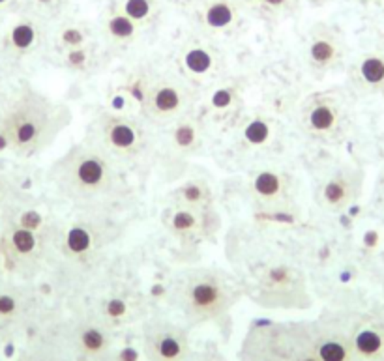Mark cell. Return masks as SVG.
Wrapping results in <instances>:
<instances>
[{"label":"cell","instance_id":"29","mask_svg":"<svg viewBox=\"0 0 384 361\" xmlns=\"http://www.w3.org/2000/svg\"><path fill=\"white\" fill-rule=\"evenodd\" d=\"M97 42L96 30L81 19H64L59 23L53 34H49V44L53 45L54 53L62 54L71 49L85 47Z\"/></svg>","mask_w":384,"mask_h":361},{"label":"cell","instance_id":"16","mask_svg":"<svg viewBox=\"0 0 384 361\" xmlns=\"http://www.w3.org/2000/svg\"><path fill=\"white\" fill-rule=\"evenodd\" d=\"M351 314L326 313L309 322L313 350L320 361H356L351 341Z\"/></svg>","mask_w":384,"mask_h":361},{"label":"cell","instance_id":"22","mask_svg":"<svg viewBox=\"0 0 384 361\" xmlns=\"http://www.w3.org/2000/svg\"><path fill=\"white\" fill-rule=\"evenodd\" d=\"M345 87L354 97H384V47L368 49L349 62Z\"/></svg>","mask_w":384,"mask_h":361},{"label":"cell","instance_id":"10","mask_svg":"<svg viewBox=\"0 0 384 361\" xmlns=\"http://www.w3.org/2000/svg\"><path fill=\"white\" fill-rule=\"evenodd\" d=\"M174 70L188 85L203 94L227 75V56L217 42L195 32L176 51Z\"/></svg>","mask_w":384,"mask_h":361},{"label":"cell","instance_id":"30","mask_svg":"<svg viewBox=\"0 0 384 361\" xmlns=\"http://www.w3.org/2000/svg\"><path fill=\"white\" fill-rule=\"evenodd\" d=\"M116 6L143 30L152 27L162 13V0H119Z\"/></svg>","mask_w":384,"mask_h":361},{"label":"cell","instance_id":"9","mask_svg":"<svg viewBox=\"0 0 384 361\" xmlns=\"http://www.w3.org/2000/svg\"><path fill=\"white\" fill-rule=\"evenodd\" d=\"M244 356L248 361H320L313 350L309 322L255 328L246 339Z\"/></svg>","mask_w":384,"mask_h":361},{"label":"cell","instance_id":"39","mask_svg":"<svg viewBox=\"0 0 384 361\" xmlns=\"http://www.w3.org/2000/svg\"><path fill=\"white\" fill-rule=\"evenodd\" d=\"M362 2H371V0H362Z\"/></svg>","mask_w":384,"mask_h":361},{"label":"cell","instance_id":"5","mask_svg":"<svg viewBox=\"0 0 384 361\" xmlns=\"http://www.w3.org/2000/svg\"><path fill=\"white\" fill-rule=\"evenodd\" d=\"M85 139L96 145L111 159L130 171L152 167L160 157V128L139 114L103 109L87 126Z\"/></svg>","mask_w":384,"mask_h":361},{"label":"cell","instance_id":"26","mask_svg":"<svg viewBox=\"0 0 384 361\" xmlns=\"http://www.w3.org/2000/svg\"><path fill=\"white\" fill-rule=\"evenodd\" d=\"M277 137V122L263 113L249 114L234 130V150L240 157L257 156L259 152L268 150V146Z\"/></svg>","mask_w":384,"mask_h":361},{"label":"cell","instance_id":"8","mask_svg":"<svg viewBox=\"0 0 384 361\" xmlns=\"http://www.w3.org/2000/svg\"><path fill=\"white\" fill-rule=\"evenodd\" d=\"M354 96L347 87L311 92L298 103L296 128L311 142L340 145L354 128Z\"/></svg>","mask_w":384,"mask_h":361},{"label":"cell","instance_id":"17","mask_svg":"<svg viewBox=\"0 0 384 361\" xmlns=\"http://www.w3.org/2000/svg\"><path fill=\"white\" fill-rule=\"evenodd\" d=\"M347 59H349V45L345 36L336 27L317 23L309 28L306 60L313 75H330L347 64Z\"/></svg>","mask_w":384,"mask_h":361},{"label":"cell","instance_id":"7","mask_svg":"<svg viewBox=\"0 0 384 361\" xmlns=\"http://www.w3.org/2000/svg\"><path fill=\"white\" fill-rule=\"evenodd\" d=\"M126 94L136 102L137 114L156 128L171 124L199 107L200 94L176 70L136 71L126 81Z\"/></svg>","mask_w":384,"mask_h":361},{"label":"cell","instance_id":"19","mask_svg":"<svg viewBox=\"0 0 384 361\" xmlns=\"http://www.w3.org/2000/svg\"><path fill=\"white\" fill-rule=\"evenodd\" d=\"M246 8L239 0H197L193 6L195 32L220 42L239 32Z\"/></svg>","mask_w":384,"mask_h":361},{"label":"cell","instance_id":"12","mask_svg":"<svg viewBox=\"0 0 384 361\" xmlns=\"http://www.w3.org/2000/svg\"><path fill=\"white\" fill-rule=\"evenodd\" d=\"M246 191L257 210L268 216H280L294 208L298 182L287 169L263 165L249 173Z\"/></svg>","mask_w":384,"mask_h":361},{"label":"cell","instance_id":"32","mask_svg":"<svg viewBox=\"0 0 384 361\" xmlns=\"http://www.w3.org/2000/svg\"><path fill=\"white\" fill-rule=\"evenodd\" d=\"M66 4H68V0H30V10L49 21L53 17H59Z\"/></svg>","mask_w":384,"mask_h":361},{"label":"cell","instance_id":"24","mask_svg":"<svg viewBox=\"0 0 384 361\" xmlns=\"http://www.w3.org/2000/svg\"><path fill=\"white\" fill-rule=\"evenodd\" d=\"M244 94H246V79L225 75L222 81H217L214 87L200 94L199 103L205 105L208 120H227L242 107Z\"/></svg>","mask_w":384,"mask_h":361},{"label":"cell","instance_id":"23","mask_svg":"<svg viewBox=\"0 0 384 361\" xmlns=\"http://www.w3.org/2000/svg\"><path fill=\"white\" fill-rule=\"evenodd\" d=\"M351 341L356 361H384V309L354 314Z\"/></svg>","mask_w":384,"mask_h":361},{"label":"cell","instance_id":"3","mask_svg":"<svg viewBox=\"0 0 384 361\" xmlns=\"http://www.w3.org/2000/svg\"><path fill=\"white\" fill-rule=\"evenodd\" d=\"M71 120L70 105L23 85L0 111V133L8 142V150L16 156L34 157L47 150Z\"/></svg>","mask_w":384,"mask_h":361},{"label":"cell","instance_id":"21","mask_svg":"<svg viewBox=\"0 0 384 361\" xmlns=\"http://www.w3.org/2000/svg\"><path fill=\"white\" fill-rule=\"evenodd\" d=\"M163 225L180 243H200L216 236L222 226V219L216 208L193 210L169 204L163 216Z\"/></svg>","mask_w":384,"mask_h":361},{"label":"cell","instance_id":"2","mask_svg":"<svg viewBox=\"0 0 384 361\" xmlns=\"http://www.w3.org/2000/svg\"><path fill=\"white\" fill-rule=\"evenodd\" d=\"M76 214L56 223L51 264L66 275H88L102 268L122 234L111 206H73Z\"/></svg>","mask_w":384,"mask_h":361},{"label":"cell","instance_id":"37","mask_svg":"<svg viewBox=\"0 0 384 361\" xmlns=\"http://www.w3.org/2000/svg\"><path fill=\"white\" fill-rule=\"evenodd\" d=\"M308 4L315 6V8H320V6H325L326 2H330V0H306Z\"/></svg>","mask_w":384,"mask_h":361},{"label":"cell","instance_id":"27","mask_svg":"<svg viewBox=\"0 0 384 361\" xmlns=\"http://www.w3.org/2000/svg\"><path fill=\"white\" fill-rule=\"evenodd\" d=\"M109 54L111 53L105 49V45L102 47L97 42H94V44L85 45V47L71 49V51L59 54V62L70 73H76V75H94L107 62Z\"/></svg>","mask_w":384,"mask_h":361},{"label":"cell","instance_id":"6","mask_svg":"<svg viewBox=\"0 0 384 361\" xmlns=\"http://www.w3.org/2000/svg\"><path fill=\"white\" fill-rule=\"evenodd\" d=\"M171 300L190 324L217 322L240 300V285L222 268L199 266L174 279Z\"/></svg>","mask_w":384,"mask_h":361},{"label":"cell","instance_id":"33","mask_svg":"<svg viewBox=\"0 0 384 361\" xmlns=\"http://www.w3.org/2000/svg\"><path fill=\"white\" fill-rule=\"evenodd\" d=\"M13 202V183L0 174V210Z\"/></svg>","mask_w":384,"mask_h":361},{"label":"cell","instance_id":"36","mask_svg":"<svg viewBox=\"0 0 384 361\" xmlns=\"http://www.w3.org/2000/svg\"><path fill=\"white\" fill-rule=\"evenodd\" d=\"M174 4L182 6V8H193L197 4V0H173Z\"/></svg>","mask_w":384,"mask_h":361},{"label":"cell","instance_id":"15","mask_svg":"<svg viewBox=\"0 0 384 361\" xmlns=\"http://www.w3.org/2000/svg\"><path fill=\"white\" fill-rule=\"evenodd\" d=\"M141 341L146 361H184L193 352L190 331L167 318L146 320Z\"/></svg>","mask_w":384,"mask_h":361},{"label":"cell","instance_id":"35","mask_svg":"<svg viewBox=\"0 0 384 361\" xmlns=\"http://www.w3.org/2000/svg\"><path fill=\"white\" fill-rule=\"evenodd\" d=\"M184 361H214L210 356H206V354H193L191 352L190 357H186Z\"/></svg>","mask_w":384,"mask_h":361},{"label":"cell","instance_id":"34","mask_svg":"<svg viewBox=\"0 0 384 361\" xmlns=\"http://www.w3.org/2000/svg\"><path fill=\"white\" fill-rule=\"evenodd\" d=\"M239 2L246 8V11H257L260 0H239Z\"/></svg>","mask_w":384,"mask_h":361},{"label":"cell","instance_id":"38","mask_svg":"<svg viewBox=\"0 0 384 361\" xmlns=\"http://www.w3.org/2000/svg\"><path fill=\"white\" fill-rule=\"evenodd\" d=\"M13 2H16V0H0V11H4L6 8H10Z\"/></svg>","mask_w":384,"mask_h":361},{"label":"cell","instance_id":"20","mask_svg":"<svg viewBox=\"0 0 384 361\" xmlns=\"http://www.w3.org/2000/svg\"><path fill=\"white\" fill-rule=\"evenodd\" d=\"M49 44L47 19L32 10L17 17L2 38V51L13 62H23L36 56Z\"/></svg>","mask_w":384,"mask_h":361},{"label":"cell","instance_id":"13","mask_svg":"<svg viewBox=\"0 0 384 361\" xmlns=\"http://www.w3.org/2000/svg\"><path fill=\"white\" fill-rule=\"evenodd\" d=\"M206 126L208 122L203 113L193 111L160 128V157L171 165H182L191 157L199 156L206 145Z\"/></svg>","mask_w":384,"mask_h":361},{"label":"cell","instance_id":"18","mask_svg":"<svg viewBox=\"0 0 384 361\" xmlns=\"http://www.w3.org/2000/svg\"><path fill=\"white\" fill-rule=\"evenodd\" d=\"M66 352L79 360L107 361L113 354V335L97 317H83L66 324Z\"/></svg>","mask_w":384,"mask_h":361},{"label":"cell","instance_id":"31","mask_svg":"<svg viewBox=\"0 0 384 361\" xmlns=\"http://www.w3.org/2000/svg\"><path fill=\"white\" fill-rule=\"evenodd\" d=\"M300 2L302 0H260L257 13L265 17V19L280 21V19L292 16L298 10Z\"/></svg>","mask_w":384,"mask_h":361},{"label":"cell","instance_id":"1","mask_svg":"<svg viewBox=\"0 0 384 361\" xmlns=\"http://www.w3.org/2000/svg\"><path fill=\"white\" fill-rule=\"evenodd\" d=\"M49 178L62 199L73 206H111L130 195L128 171L90 140L71 145L54 159Z\"/></svg>","mask_w":384,"mask_h":361},{"label":"cell","instance_id":"28","mask_svg":"<svg viewBox=\"0 0 384 361\" xmlns=\"http://www.w3.org/2000/svg\"><path fill=\"white\" fill-rule=\"evenodd\" d=\"M169 204L193 208V210H210V208H216V197L208 180L195 176V178L180 182L171 191Z\"/></svg>","mask_w":384,"mask_h":361},{"label":"cell","instance_id":"11","mask_svg":"<svg viewBox=\"0 0 384 361\" xmlns=\"http://www.w3.org/2000/svg\"><path fill=\"white\" fill-rule=\"evenodd\" d=\"M255 300L263 307L306 309L311 303L304 270L285 262L266 264L255 281Z\"/></svg>","mask_w":384,"mask_h":361},{"label":"cell","instance_id":"14","mask_svg":"<svg viewBox=\"0 0 384 361\" xmlns=\"http://www.w3.org/2000/svg\"><path fill=\"white\" fill-rule=\"evenodd\" d=\"M364 171L354 163H341L332 169L315 188V204L326 214H340L351 208L362 195Z\"/></svg>","mask_w":384,"mask_h":361},{"label":"cell","instance_id":"25","mask_svg":"<svg viewBox=\"0 0 384 361\" xmlns=\"http://www.w3.org/2000/svg\"><path fill=\"white\" fill-rule=\"evenodd\" d=\"M143 32L145 30L136 21H131L130 17L126 16L116 4L111 6L103 13L100 27H97L100 39L111 54L130 51L141 39Z\"/></svg>","mask_w":384,"mask_h":361},{"label":"cell","instance_id":"4","mask_svg":"<svg viewBox=\"0 0 384 361\" xmlns=\"http://www.w3.org/2000/svg\"><path fill=\"white\" fill-rule=\"evenodd\" d=\"M10 217L0 234V260L8 274L34 277L51 266L59 219L36 208H4Z\"/></svg>","mask_w":384,"mask_h":361}]
</instances>
